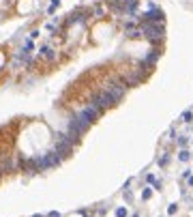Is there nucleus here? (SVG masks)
<instances>
[{
  "label": "nucleus",
  "mask_w": 193,
  "mask_h": 217,
  "mask_svg": "<svg viewBox=\"0 0 193 217\" xmlns=\"http://www.w3.org/2000/svg\"><path fill=\"white\" fill-rule=\"evenodd\" d=\"M105 90H107L109 95H112V99L118 103V101H120V97L125 95V84H122V82H112V84H107Z\"/></svg>",
  "instance_id": "nucleus-3"
},
{
  "label": "nucleus",
  "mask_w": 193,
  "mask_h": 217,
  "mask_svg": "<svg viewBox=\"0 0 193 217\" xmlns=\"http://www.w3.org/2000/svg\"><path fill=\"white\" fill-rule=\"evenodd\" d=\"M142 20H144V24H161V20H163V13L159 11L157 7H152L148 13H144V15H142Z\"/></svg>",
  "instance_id": "nucleus-4"
},
{
  "label": "nucleus",
  "mask_w": 193,
  "mask_h": 217,
  "mask_svg": "<svg viewBox=\"0 0 193 217\" xmlns=\"http://www.w3.org/2000/svg\"><path fill=\"white\" fill-rule=\"evenodd\" d=\"M116 101L112 99V95L107 93V90H103V93H99V95H95L92 97V101H90V105L92 107H97L99 112H103L105 107H109V105H114Z\"/></svg>",
  "instance_id": "nucleus-1"
},
{
  "label": "nucleus",
  "mask_w": 193,
  "mask_h": 217,
  "mask_svg": "<svg viewBox=\"0 0 193 217\" xmlns=\"http://www.w3.org/2000/svg\"><path fill=\"white\" fill-rule=\"evenodd\" d=\"M187 142H189V138H185V135H180V138H178V146H182V148H185V146H187Z\"/></svg>",
  "instance_id": "nucleus-11"
},
{
  "label": "nucleus",
  "mask_w": 193,
  "mask_h": 217,
  "mask_svg": "<svg viewBox=\"0 0 193 217\" xmlns=\"http://www.w3.org/2000/svg\"><path fill=\"white\" fill-rule=\"evenodd\" d=\"M125 9H127L129 13H133L135 9H137V0H127V2H125Z\"/></svg>",
  "instance_id": "nucleus-7"
},
{
  "label": "nucleus",
  "mask_w": 193,
  "mask_h": 217,
  "mask_svg": "<svg viewBox=\"0 0 193 217\" xmlns=\"http://www.w3.org/2000/svg\"><path fill=\"white\" fill-rule=\"evenodd\" d=\"M189 157H191V153H189V151H185V148H182V151L178 153V159H180V161H189Z\"/></svg>",
  "instance_id": "nucleus-8"
},
{
  "label": "nucleus",
  "mask_w": 193,
  "mask_h": 217,
  "mask_svg": "<svg viewBox=\"0 0 193 217\" xmlns=\"http://www.w3.org/2000/svg\"><path fill=\"white\" fill-rule=\"evenodd\" d=\"M116 217H127V209H122V206L116 209Z\"/></svg>",
  "instance_id": "nucleus-13"
},
{
  "label": "nucleus",
  "mask_w": 193,
  "mask_h": 217,
  "mask_svg": "<svg viewBox=\"0 0 193 217\" xmlns=\"http://www.w3.org/2000/svg\"><path fill=\"white\" fill-rule=\"evenodd\" d=\"M32 217H43V215H32Z\"/></svg>",
  "instance_id": "nucleus-17"
},
{
  "label": "nucleus",
  "mask_w": 193,
  "mask_h": 217,
  "mask_svg": "<svg viewBox=\"0 0 193 217\" xmlns=\"http://www.w3.org/2000/svg\"><path fill=\"white\" fill-rule=\"evenodd\" d=\"M176 209H178L176 204H170V206H168V213H170V215H174V213H176Z\"/></svg>",
  "instance_id": "nucleus-14"
},
{
  "label": "nucleus",
  "mask_w": 193,
  "mask_h": 217,
  "mask_svg": "<svg viewBox=\"0 0 193 217\" xmlns=\"http://www.w3.org/2000/svg\"><path fill=\"white\" fill-rule=\"evenodd\" d=\"M41 56L47 58V60H54V58H56V54H54L52 47H43V50H41Z\"/></svg>",
  "instance_id": "nucleus-6"
},
{
  "label": "nucleus",
  "mask_w": 193,
  "mask_h": 217,
  "mask_svg": "<svg viewBox=\"0 0 193 217\" xmlns=\"http://www.w3.org/2000/svg\"><path fill=\"white\" fill-rule=\"evenodd\" d=\"M58 4H60V0H52V7H50V13H54L58 9Z\"/></svg>",
  "instance_id": "nucleus-12"
},
{
  "label": "nucleus",
  "mask_w": 193,
  "mask_h": 217,
  "mask_svg": "<svg viewBox=\"0 0 193 217\" xmlns=\"http://www.w3.org/2000/svg\"><path fill=\"white\" fill-rule=\"evenodd\" d=\"M191 118H193V112L191 110H187L185 114H182V121H185V123H191Z\"/></svg>",
  "instance_id": "nucleus-9"
},
{
  "label": "nucleus",
  "mask_w": 193,
  "mask_h": 217,
  "mask_svg": "<svg viewBox=\"0 0 193 217\" xmlns=\"http://www.w3.org/2000/svg\"><path fill=\"white\" fill-rule=\"evenodd\" d=\"M142 32L148 39H161L163 37V26L161 24H144L142 26Z\"/></svg>",
  "instance_id": "nucleus-2"
},
{
  "label": "nucleus",
  "mask_w": 193,
  "mask_h": 217,
  "mask_svg": "<svg viewBox=\"0 0 193 217\" xmlns=\"http://www.w3.org/2000/svg\"><path fill=\"white\" fill-rule=\"evenodd\" d=\"M159 166H168V155H165V157H161V161H159Z\"/></svg>",
  "instance_id": "nucleus-15"
},
{
  "label": "nucleus",
  "mask_w": 193,
  "mask_h": 217,
  "mask_svg": "<svg viewBox=\"0 0 193 217\" xmlns=\"http://www.w3.org/2000/svg\"><path fill=\"white\" fill-rule=\"evenodd\" d=\"M47 217H60V213H56V211H54V213H50Z\"/></svg>",
  "instance_id": "nucleus-16"
},
{
  "label": "nucleus",
  "mask_w": 193,
  "mask_h": 217,
  "mask_svg": "<svg viewBox=\"0 0 193 217\" xmlns=\"http://www.w3.org/2000/svg\"><path fill=\"white\" fill-rule=\"evenodd\" d=\"M99 114H101V112L97 110V107H92V105H88V107H84V110L79 112V116H82L86 123H95V121L99 118Z\"/></svg>",
  "instance_id": "nucleus-5"
},
{
  "label": "nucleus",
  "mask_w": 193,
  "mask_h": 217,
  "mask_svg": "<svg viewBox=\"0 0 193 217\" xmlns=\"http://www.w3.org/2000/svg\"><path fill=\"white\" fill-rule=\"evenodd\" d=\"M133 217H140V215H137V213H135V215H133Z\"/></svg>",
  "instance_id": "nucleus-18"
},
{
  "label": "nucleus",
  "mask_w": 193,
  "mask_h": 217,
  "mask_svg": "<svg viewBox=\"0 0 193 217\" xmlns=\"http://www.w3.org/2000/svg\"><path fill=\"white\" fill-rule=\"evenodd\" d=\"M150 196H152V189L146 187V189H144V194H142V200H150Z\"/></svg>",
  "instance_id": "nucleus-10"
}]
</instances>
